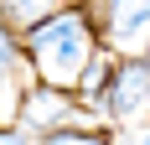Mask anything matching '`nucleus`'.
Wrapping results in <instances>:
<instances>
[{
    "label": "nucleus",
    "instance_id": "1a4fd4ad",
    "mask_svg": "<svg viewBox=\"0 0 150 145\" xmlns=\"http://www.w3.org/2000/svg\"><path fill=\"white\" fill-rule=\"evenodd\" d=\"M124 145H150V124H145V130H129V135H124Z\"/></svg>",
    "mask_w": 150,
    "mask_h": 145
},
{
    "label": "nucleus",
    "instance_id": "9d476101",
    "mask_svg": "<svg viewBox=\"0 0 150 145\" xmlns=\"http://www.w3.org/2000/svg\"><path fill=\"white\" fill-rule=\"evenodd\" d=\"M0 93H5V72H0Z\"/></svg>",
    "mask_w": 150,
    "mask_h": 145
},
{
    "label": "nucleus",
    "instance_id": "20e7f679",
    "mask_svg": "<svg viewBox=\"0 0 150 145\" xmlns=\"http://www.w3.org/2000/svg\"><path fill=\"white\" fill-rule=\"evenodd\" d=\"M98 26L109 47H135L150 31V0H104L98 5Z\"/></svg>",
    "mask_w": 150,
    "mask_h": 145
},
{
    "label": "nucleus",
    "instance_id": "423d86ee",
    "mask_svg": "<svg viewBox=\"0 0 150 145\" xmlns=\"http://www.w3.org/2000/svg\"><path fill=\"white\" fill-rule=\"evenodd\" d=\"M62 11V0H0V26L11 31H36L47 21V16H57Z\"/></svg>",
    "mask_w": 150,
    "mask_h": 145
},
{
    "label": "nucleus",
    "instance_id": "f03ea898",
    "mask_svg": "<svg viewBox=\"0 0 150 145\" xmlns=\"http://www.w3.org/2000/svg\"><path fill=\"white\" fill-rule=\"evenodd\" d=\"M104 114L119 119V124H140L150 114V68L140 57L114 62L109 72V93H104Z\"/></svg>",
    "mask_w": 150,
    "mask_h": 145
},
{
    "label": "nucleus",
    "instance_id": "39448f33",
    "mask_svg": "<svg viewBox=\"0 0 150 145\" xmlns=\"http://www.w3.org/2000/svg\"><path fill=\"white\" fill-rule=\"evenodd\" d=\"M109 72H114V57H109V52H93V57L83 62V72H78V83L67 88V93H73V104H83V109H104Z\"/></svg>",
    "mask_w": 150,
    "mask_h": 145
},
{
    "label": "nucleus",
    "instance_id": "7ed1b4c3",
    "mask_svg": "<svg viewBox=\"0 0 150 145\" xmlns=\"http://www.w3.org/2000/svg\"><path fill=\"white\" fill-rule=\"evenodd\" d=\"M73 114L78 104L67 88H47V83H26V93H21V124L16 130L21 135H52V130H73Z\"/></svg>",
    "mask_w": 150,
    "mask_h": 145
},
{
    "label": "nucleus",
    "instance_id": "0eeeda50",
    "mask_svg": "<svg viewBox=\"0 0 150 145\" xmlns=\"http://www.w3.org/2000/svg\"><path fill=\"white\" fill-rule=\"evenodd\" d=\"M31 145H114L104 130H52V135H36Z\"/></svg>",
    "mask_w": 150,
    "mask_h": 145
},
{
    "label": "nucleus",
    "instance_id": "f257e3e1",
    "mask_svg": "<svg viewBox=\"0 0 150 145\" xmlns=\"http://www.w3.org/2000/svg\"><path fill=\"white\" fill-rule=\"evenodd\" d=\"M93 52L98 47H93L88 11H78V5H62L36 31H26V57L36 68V83H47V88H73Z\"/></svg>",
    "mask_w": 150,
    "mask_h": 145
},
{
    "label": "nucleus",
    "instance_id": "6e6552de",
    "mask_svg": "<svg viewBox=\"0 0 150 145\" xmlns=\"http://www.w3.org/2000/svg\"><path fill=\"white\" fill-rule=\"evenodd\" d=\"M0 145H31V135H21V130H16V124H11V130L0 124Z\"/></svg>",
    "mask_w": 150,
    "mask_h": 145
}]
</instances>
